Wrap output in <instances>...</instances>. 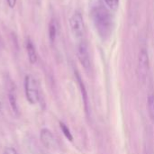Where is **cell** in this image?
<instances>
[{
	"mask_svg": "<svg viewBox=\"0 0 154 154\" xmlns=\"http://www.w3.org/2000/svg\"><path fill=\"white\" fill-rule=\"evenodd\" d=\"M60 128L62 132V134H64V136L69 141V142H72L73 141V135L69 130V128L63 123V122H60Z\"/></svg>",
	"mask_w": 154,
	"mask_h": 154,
	"instance_id": "obj_12",
	"label": "cell"
},
{
	"mask_svg": "<svg viewBox=\"0 0 154 154\" xmlns=\"http://www.w3.org/2000/svg\"><path fill=\"white\" fill-rule=\"evenodd\" d=\"M75 77H76L78 85H79V89H80V92H81V96H82V99H83V103H84L85 111H86L87 115H88V112H89V108H88V92H87L85 84H84V82H83V80H82L79 73L77 70L75 71Z\"/></svg>",
	"mask_w": 154,
	"mask_h": 154,
	"instance_id": "obj_7",
	"label": "cell"
},
{
	"mask_svg": "<svg viewBox=\"0 0 154 154\" xmlns=\"http://www.w3.org/2000/svg\"><path fill=\"white\" fill-rule=\"evenodd\" d=\"M6 3L10 8H14L16 5V0H6Z\"/></svg>",
	"mask_w": 154,
	"mask_h": 154,
	"instance_id": "obj_15",
	"label": "cell"
},
{
	"mask_svg": "<svg viewBox=\"0 0 154 154\" xmlns=\"http://www.w3.org/2000/svg\"><path fill=\"white\" fill-rule=\"evenodd\" d=\"M138 70L141 79L144 82L149 73V57L147 51L143 49L139 54Z\"/></svg>",
	"mask_w": 154,
	"mask_h": 154,
	"instance_id": "obj_6",
	"label": "cell"
},
{
	"mask_svg": "<svg viewBox=\"0 0 154 154\" xmlns=\"http://www.w3.org/2000/svg\"><path fill=\"white\" fill-rule=\"evenodd\" d=\"M1 111H2V102L0 100V113H1Z\"/></svg>",
	"mask_w": 154,
	"mask_h": 154,
	"instance_id": "obj_17",
	"label": "cell"
},
{
	"mask_svg": "<svg viewBox=\"0 0 154 154\" xmlns=\"http://www.w3.org/2000/svg\"><path fill=\"white\" fill-rule=\"evenodd\" d=\"M3 154H18L16 150L13 147H6L4 151V153Z\"/></svg>",
	"mask_w": 154,
	"mask_h": 154,
	"instance_id": "obj_14",
	"label": "cell"
},
{
	"mask_svg": "<svg viewBox=\"0 0 154 154\" xmlns=\"http://www.w3.org/2000/svg\"><path fill=\"white\" fill-rule=\"evenodd\" d=\"M40 140L42 145L51 151H55L58 148V143L56 138L54 137L53 134L47 128H42L40 133Z\"/></svg>",
	"mask_w": 154,
	"mask_h": 154,
	"instance_id": "obj_5",
	"label": "cell"
},
{
	"mask_svg": "<svg viewBox=\"0 0 154 154\" xmlns=\"http://www.w3.org/2000/svg\"><path fill=\"white\" fill-rule=\"evenodd\" d=\"M78 58L83 68L87 71H89L91 69V60L89 57L88 44L84 40L79 41V43L78 45Z\"/></svg>",
	"mask_w": 154,
	"mask_h": 154,
	"instance_id": "obj_4",
	"label": "cell"
},
{
	"mask_svg": "<svg viewBox=\"0 0 154 154\" xmlns=\"http://www.w3.org/2000/svg\"><path fill=\"white\" fill-rule=\"evenodd\" d=\"M69 26L72 34L79 41L83 40L85 35V24L83 17L79 12H75L69 19Z\"/></svg>",
	"mask_w": 154,
	"mask_h": 154,
	"instance_id": "obj_3",
	"label": "cell"
},
{
	"mask_svg": "<svg viewBox=\"0 0 154 154\" xmlns=\"http://www.w3.org/2000/svg\"><path fill=\"white\" fill-rule=\"evenodd\" d=\"M145 154H152V152L150 151V150H146V152H145Z\"/></svg>",
	"mask_w": 154,
	"mask_h": 154,
	"instance_id": "obj_16",
	"label": "cell"
},
{
	"mask_svg": "<svg viewBox=\"0 0 154 154\" xmlns=\"http://www.w3.org/2000/svg\"><path fill=\"white\" fill-rule=\"evenodd\" d=\"M26 51H27L29 62L31 64H35L37 62L38 57H37L35 47H34L33 43L32 42V41L30 39H28L27 42H26Z\"/></svg>",
	"mask_w": 154,
	"mask_h": 154,
	"instance_id": "obj_8",
	"label": "cell"
},
{
	"mask_svg": "<svg viewBox=\"0 0 154 154\" xmlns=\"http://www.w3.org/2000/svg\"><path fill=\"white\" fill-rule=\"evenodd\" d=\"M147 108H148V113L152 121L154 122V92L152 91L148 94Z\"/></svg>",
	"mask_w": 154,
	"mask_h": 154,
	"instance_id": "obj_10",
	"label": "cell"
},
{
	"mask_svg": "<svg viewBox=\"0 0 154 154\" xmlns=\"http://www.w3.org/2000/svg\"><path fill=\"white\" fill-rule=\"evenodd\" d=\"M24 93L26 100L31 105H35L41 100L38 82L32 75H26L24 78Z\"/></svg>",
	"mask_w": 154,
	"mask_h": 154,
	"instance_id": "obj_2",
	"label": "cell"
},
{
	"mask_svg": "<svg viewBox=\"0 0 154 154\" xmlns=\"http://www.w3.org/2000/svg\"><path fill=\"white\" fill-rule=\"evenodd\" d=\"M90 15L99 37L102 40L108 39L113 30V17L108 8L100 0H92Z\"/></svg>",
	"mask_w": 154,
	"mask_h": 154,
	"instance_id": "obj_1",
	"label": "cell"
},
{
	"mask_svg": "<svg viewBox=\"0 0 154 154\" xmlns=\"http://www.w3.org/2000/svg\"><path fill=\"white\" fill-rule=\"evenodd\" d=\"M56 35H57V23H56L55 20L52 19L49 25V37H50V40L51 42H53L55 41Z\"/></svg>",
	"mask_w": 154,
	"mask_h": 154,
	"instance_id": "obj_11",
	"label": "cell"
},
{
	"mask_svg": "<svg viewBox=\"0 0 154 154\" xmlns=\"http://www.w3.org/2000/svg\"><path fill=\"white\" fill-rule=\"evenodd\" d=\"M106 5L112 10H116L119 5V0H104Z\"/></svg>",
	"mask_w": 154,
	"mask_h": 154,
	"instance_id": "obj_13",
	"label": "cell"
},
{
	"mask_svg": "<svg viewBox=\"0 0 154 154\" xmlns=\"http://www.w3.org/2000/svg\"><path fill=\"white\" fill-rule=\"evenodd\" d=\"M8 101H9V105L10 107L13 111V113L18 116L20 115V111H19V106L17 104V98H16V94L14 93V91L10 90L8 93Z\"/></svg>",
	"mask_w": 154,
	"mask_h": 154,
	"instance_id": "obj_9",
	"label": "cell"
}]
</instances>
